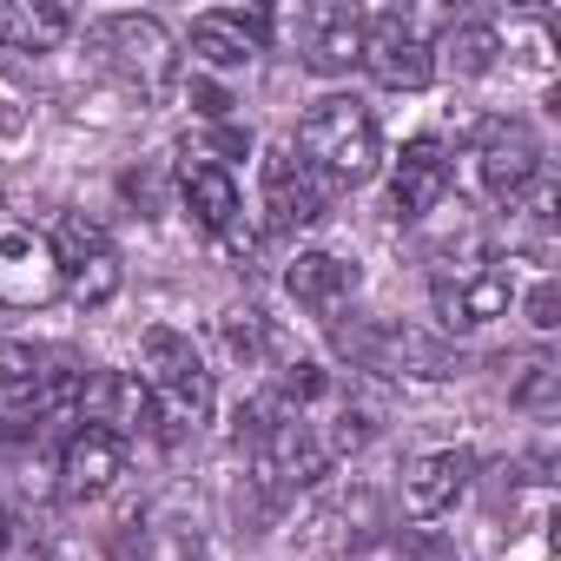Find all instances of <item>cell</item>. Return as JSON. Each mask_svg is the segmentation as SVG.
<instances>
[{
	"instance_id": "1",
	"label": "cell",
	"mask_w": 561,
	"mask_h": 561,
	"mask_svg": "<svg viewBox=\"0 0 561 561\" xmlns=\"http://www.w3.org/2000/svg\"><path fill=\"white\" fill-rule=\"evenodd\" d=\"M298 152H305V165H311L318 179L364 185V179H377V165H383V133H377V119H370L364 100L331 93V100H318V106L305 113Z\"/></svg>"
},
{
	"instance_id": "2",
	"label": "cell",
	"mask_w": 561,
	"mask_h": 561,
	"mask_svg": "<svg viewBox=\"0 0 561 561\" xmlns=\"http://www.w3.org/2000/svg\"><path fill=\"white\" fill-rule=\"evenodd\" d=\"M139 383L152 397V416L179 436V430H198L211 416V370L198 357V344L185 331H146L139 344Z\"/></svg>"
},
{
	"instance_id": "3",
	"label": "cell",
	"mask_w": 561,
	"mask_h": 561,
	"mask_svg": "<svg viewBox=\"0 0 561 561\" xmlns=\"http://www.w3.org/2000/svg\"><path fill=\"white\" fill-rule=\"evenodd\" d=\"M337 351L357 370H377V377H397V383H449V377L469 370L462 351H449L443 337L410 331V324H337Z\"/></svg>"
},
{
	"instance_id": "4",
	"label": "cell",
	"mask_w": 561,
	"mask_h": 561,
	"mask_svg": "<svg viewBox=\"0 0 561 561\" xmlns=\"http://www.w3.org/2000/svg\"><path fill=\"white\" fill-rule=\"evenodd\" d=\"M54 264H60V291L73 298V305H87V311H100V305H113L119 298V285H126V264H119V251H113V238H106V225L100 218H87V211H67L60 225H54Z\"/></svg>"
},
{
	"instance_id": "5",
	"label": "cell",
	"mask_w": 561,
	"mask_h": 561,
	"mask_svg": "<svg viewBox=\"0 0 561 561\" xmlns=\"http://www.w3.org/2000/svg\"><path fill=\"white\" fill-rule=\"evenodd\" d=\"M251 449H257V476L277 489V495H298V489H311V482H324L331 476V443H324V430L305 416V410H285V416H271L257 436H251Z\"/></svg>"
},
{
	"instance_id": "6",
	"label": "cell",
	"mask_w": 561,
	"mask_h": 561,
	"mask_svg": "<svg viewBox=\"0 0 561 561\" xmlns=\"http://www.w3.org/2000/svg\"><path fill=\"white\" fill-rule=\"evenodd\" d=\"M257 192H264V225H271V231H305V225H318L324 205H331L324 179L298 159V146H264V159H257Z\"/></svg>"
},
{
	"instance_id": "7",
	"label": "cell",
	"mask_w": 561,
	"mask_h": 561,
	"mask_svg": "<svg viewBox=\"0 0 561 561\" xmlns=\"http://www.w3.org/2000/svg\"><path fill=\"white\" fill-rule=\"evenodd\" d=\"M476 172H482V185L502 205L528 198L541 185V139H535V126L528 119H489L482 139H476Z\"/></svg>"
},
{
	"instance_id": "8",
	"label": "cell",
	"mask_w": 561,
	"mask_h": 561,
	"mask_svg": "<svg viewBox=\"0 0 561 561\" xmlns=\"http://www.w3.org/2000/svg\"><path fill=\"white\" fill-rule=\"evenodd\" d=\"M60 291L54 244L0 205V305H47Z\"/></svg>"
},
{
	"instance_id": "9",
	"label": "cell",
	"mask_w": 561,
	"mask_h": 561,
	"mask_svg": "<svg viewBox=\"0 0 561 561\" xmlns=\"http://www.w3.org/2000/svg\"><path fill=\"white\" fill-rule=\"evenodd\" d=\"M515 305V277L502 264H469L456 277H436V318L443 331H482L495 318H508Z\"/></svg>"
},
{
	"instance_id": "10",
	"label": "cell",
	"mask_w": 561,
	"mask_h": 561,
	"mask_svg": "<svg viewBox=\"0 0 561 561\" xmlns=\"http://www.w3.org/2000/svg\"><path fill=\"white\" fill-rule=\"evenodd\" d=\"M364 67H370V80L390 87V93H423V87L436 80V47H430L403 14H383L377 34H364Z\"/></svg>"
},
{
	"instance_id": "11",
	"label": "cell",
	"mask_w": 561,
	"mask_h": 561,
	"mask_svg": "<svg viewBox=\"0 0 561 561\" xmlns=\"http://www.w3.org/2000/svg\"><path fill=\"white\" fill-rule=\"evenodd\" d=\"M100 54H113V67L139 87H159L172 73V34L159 14H113L100 27Z\"/></svg>"
},
{
	"instance_id": "12",
	"label": "cell",
	"mask_w": 561,
	"mask_h": 561,
	"mask_svg": "<svg viewBox=\"0 0 561 561\" xmlns=\"http://www.w3.org/2000/svg\"><path fill=\"white\" fill-rule=\"evenodd\" d=\"M119 476H126V443L80 423L67 436V449H60V495L67 502H100Z\"/></svg>"
},
{
	"instance_id": "13",
	"label": "cell",
	"mask_w": 561,
	"mask_h": 561,
	"mask_svg": "<svg viewBox=\"0 0 561 561\" xmlns=\"http://www.w3.org/2000/svg\"><path fill=\"white\" fill-rule=\"evenodd\" d=\"M80 423L126 443V436H139V430L152 423V397H146V383H139L133 370H100V377H87Z\"/></svg>"
},
{
	"instance_id": "14",
	"label": "cell",
	"mask_w": 561,
	"mask_h": 561,
	"mask_svg": "<svg viewBox=\"0 0 561 561\" xmlns=\"http://www.w3.org/2000/svg\"><path fill=\"white\" fill-rule=\"evenodd\" d=\"M449 192V152L436 139H410L397 172H390V211L397 218H430Z\"/></svg>"
},
{
	"instance_id": "15",
	"label": "cell",
	"mask_w": 561,
	"mask_h": 561,
	"mask_svg": "<svg viewBox=\"0 0 561 561\" xmlns=\"http://www.w3.org/2000/svg\"><path fill=\"white\" fill-rule=\"evenodd\" d=\"M469 449H430V456H416L410 462V476H403V515L410 522H436L443 508H456V495L469 489Z\"/></svg>"
},
{
	"instance_id": "16",
	"label": "cell",
	"mask_w": 561,
	"mask_h": 561,
	"mask_svg": "<svg viewBox=\"0 0 561 561\" xmlns=\"http://www.w3.org/2000/svg\"><path fill=\"white\" fill-rule=\"evenodd\" d=\"M357 285H364V271H357L351 257H337V251H298L291 271H285V291H291L305 311H318V318H331L337 305H351Z\"/></svg>"
},
{
	"instance_id": "17",
	"label": "cell",
	"mask_w": 561,
	"mask_h": 561,
	"mask_svg": "<svg viewBox=\"0 0 561 561\" xmlns=\"http://www.w3.org/2000/svg\"><path fill=\"white\" fill-rule=\"evenodd\" d=\"M192 54L218 73H238L264 54V21L257 14H198L192 21Z\"/></svg>"
},
{
	"instance_id": "18",
	"label": "cell",
	"mask_w": 561,
	"mask_h": 561,
	"mask_svg": "<svg viewBox=\"0 0 561 561\" xmlns=\"http://www.w3.org/2000/svg\"><path fill=\"white\" fill-rule=\"evenodd\" d=\"M67 34H73V8H60V0H0V47L54 54Z\"/></svg>"
},
{
	"instance_id": "19",
	"label": "cell",
	"mask_w": 561,
	"mask_h": 561,
	"mask_svg": "<svg viewBox=\"0 0 561 561\" xmlns=\"http://www.w3.org/2000/svg\"><path fill=\"white\" fill-rule=\"evenodd\" d=\"M179 192H185V211L218 238V231H231L238 218H244V198H238V179L218 165V159H192L185 165V179H179Z\"/></svg>"
},
{
	"instance_id": "20",
	"label": "cell",
	"mask_w": 561,
	"mask_h": 561,
	"mask_svg": "<svg viewBox=\"0 0 561 561\" xmlns=\"http://www.w3.org/2000/svg\"><path fill=\"white\" fill-rule=\"evenodd\" d=\"M305 67H311L318 80H337V73L364 67V21H357L351 8L318 14V27H311V41H305Z\"/></svg>"
},
{
	"instance_id": "21",
	"label": "cell",
	"mask_w": 561,
	"mask_h": 561,
	"mask_svg": "<svg viewBox=\"0 0 561 561\" xmlns=\"http://www.w3.org/2000/svg\"><path fill=\"white\" fill-rule=\"evenodd\" d=\"M436 54H443L436 67H449L456 80H482V73L495 67V54H502V34L482 27V21H462V27H449V41H443Z\"/></svg>"
},
{
	"instance_id": "22",
	"label": "cell",
	"mask_w": 561,
	"mask_h": 561,
	"mask_svg": "<svg viewBox=\"0 0 561 561\" xmlns=\"http://www.w3.org/2000/svg\"><path fill=\"white\" fill-rule=\"evenodd\" d=\"M80 397H87V370L47 364L41 390L27 397V416H34V423H80Z\"/></svg>"
},
{
	"instance_id": "23",
	"label": "cell",
	"mask_w": 561,
	"mask_h": 561,
	"mask_svg": "<svg viewBox=\"0 0 561 561\" xmlns=\"http://www.w3.org/2000/svg\"><path fill=\"white\" fill-rule=\"evenodd\" d=\"M508 397H515V410H528V416H554V410H561V364H554V357H528L522 377L508 383Z\"/></svg>"
},
{
	"instance_id": "24",
	"label": "cell",
	"mask_w": 561,
	"mask_h": 561,
	"mask_svg": "<svg viewBox=\"0 0 561 561\" xmlns=\"http://www.w3.org/2000/svg\"><path fill=\"white\" fill-rule=\"evenodd\" d=\"M218 331H225V351H231L238 364H257V357L271 351V331H264V311H257V305H231V311L218 318Z\"/></svg>"
},
{
	"instance_id": "25",
	"label": "cell",
	"mask_w": 561,
	"mask_h": 561,
	"mask_svg": "<svg viewBox=\"0 0 561 561\" xmlns=\"http://www.w3.org/2000/svg\"><path fill=\"white\" fill-rule=\"evenodd\" d=\"M41 377H47V351H34V344H21V337L0 344V390H8V397H34Z\"/></svg>"
},
{
	"instance_id": "26",
	"label": "cell",
	"mask_w": 561,
	"mask_h": 561,
	"mask_svg": "<svg viewBox=\"0 0 561 561\" xmlns=\"http://www.w3.org/2000/svg\"><path fill=\"white\" fill-rule=\"evenodd\" d=\"M528 324H535V331H554V324H561V291H554V277H541V285L528 291Z\"/></svg>"
},
{
	"instance_id": "27",
	"label": "cell",
	"mask_w": 561,
	"mask_h": 561,
	"mask_svg": "<svg viewBox=\"0 0 561 561\" xmlns=\"http://www.w3.org/2000/svg\"><path fill=\"white\" fill-rule=\"evenodd\" d=\"M8 541H14V522H8V508H0V554H8Z\"/></svg>"
},
{
	"instance_id": "28",
	"label": "cell",
	"mask_w": 561,
	"mask_h": 561,
	"mask_svg": "<svg viewBox=\"0 0 561 561\" xmlns=\"http://www.w3.org/2000/svg\"><path fill=\"white\" fill-rule=\"evenodd\" d=\"M41 561H73V554L67 548H41Z\"/></svg>"
},
{
	"instance_id": "29",
	"label": "cell",
	"mask_w": 561,
	"mask_h": 561,
	"mask_svg": "<svg viewBox=\"0 0 561 561\" xmlns=\"http://www.w3.org/2000/svg\"><path fill=\"white\" fill-rule=\"evenodd\" d=\"M0 436H14V430H8V416H0Z\"/></svg>"
}]
</instances>
